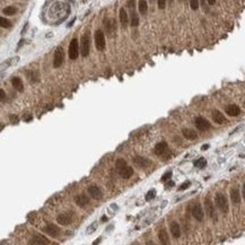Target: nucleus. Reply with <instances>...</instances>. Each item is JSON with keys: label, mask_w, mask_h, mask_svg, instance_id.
<instances>
[{"label": "nucleus", "mask_w": 245, "mask_h": 245, "mask_svg": "<svg viewBox=\"0 0 245 245\" xmlns=\"http://www.w3.org/2000/svg\"><path fill=\"white\" fill-rule=\"evenodd\" d=\"M104 26L105 31L109 36H112L113 33L115 32V19L113 18H105L104 19Z\"/></svg>", "instance_id": "obj_8"}, {"label": "nucleus", "mask_w": 245, "mask_h": 245, "mask_svg": "<svg viewBox=\"0 0 245 245\" xmlns=\"http://www.w3.org/2000/svg\"><path fill=\"white\" fill-rule=\"evenodd\" d=\"M191 185V182L190 181H186V182H184V183H182L181 185H180V188H179V191H184V190H186L189 186Z\"/></svg>", "instance_id": "obj_34"}, {"label": "nucleus", "mask_w": 245, "mask_h": 245, "mask_svg": "<svg viewBox=\"0 0 245 245\" xmlns=\"http://www.w3.org/2000/svg\"><path fill=\"white\" fill-rule=\"evenodd\" d=\"M0 94H1V101H2V99L5 98V91L1 89V91H0Z\"/></svg>", "instance_id": "obj_40"}, {"label": "nucleus", "mask_w": 245, "mask_h": 245, "mask_svg": "<svg viewBox=\"0 0 245 245\" xmlns=\"http://www.w3.org/2000/svg\"><path fill=\"white\" fill-rule=\"evenodd\" d=\"M75 202L77 203L79 207H85V206H87L88 203H89V198H88L86 194L81 193V194H78V196H76V198H75Z\"/></svg>", "instance_id": "obj_17"}, {"label": "nucleus", "mask_w": 245, "mask_h": 245, "mask_svg": "<svg viewBox=\"0 0 245 245\" xmlns=\"http://www.w3.org/2000/svg\"><path fill=\"white\" fill-rule=\"evenodd\" d=\"M0 23H1V27H4V28H9L11 26L10 21L6 19L5 17H1V18H0Z\"/></svg>", "instance_id": "obj_33"}, {"label": "nucleus", "mask_w": 245, "mask_h": 245, "mask_svg": "<svg viewBox=\"0 0 245 245\" xmlns=\"http://www.w3.org/2000/svg\"><path fill=\"white\" fill-rule=\"evenodd\" d=\"M120 21H121V23H122L123 26H126L128 23H129V17H128V14H126V11L123 9V8H121L120 9Z\"/></svg>", "instance_id": "obj_25"}, {"label": "nucleus", "mask_w": 245, "mask_h": 245, "mask_svg": "<svg viewBox=\"0 0 245 245\" xmlns=\"http://www.w3.org/2000/svg\"><path fill=\"white\" fill-rule=\"evenodd\" d=\"M208 148H209V145H203L202 147H201V149H202V150H206Z\"/></svg>", "instance_id": "obj_41"}, {"label": "nucleus", "mask_w": 245, "mask_h": 245, "mask_svg": "<svg viewBox=\"0 0 245 245\" xmlns=\"http://www.w3.org/2000/svg\"><path fill=\"white\" fill-rule=\"evenodd\" d=\"M133 161H134V164L140 168H147L149 167L151 165V161L149 159L145 157H141V156H136V157L133 158Z\"/></svg>", "instance_id": "obj_11"}, {"label": "nucleus", "mask_w": 245, "mask_h": 245, "mask_svg": "<svg viewBox=\"0 0 245 245\" xmlns=\"http://www.w3.org/2000/svg\"><path fill=\"white\" fill-rule=\"evenodd\" d=\"M192 216L194 217V219L198 221L203 220L204 214H203V209H202V207H201V204H199V203L194 204V207L192 208Z\"/></svg>", "instance_id": "obj_9"}, {"label": "nucleus", "mask_w": 245, "mask_h": 245, "mask_svg": "<svg viewBox=\"0 0 245 245\" xmlns=\"http://www.w3.org/2000/svg\"><path fill=\"white\" fill-rule=\"evenodd\" d=\"M171 176H172V171H168V172H166L163 176H161V182H165V181H167V180H169L171 179Z\"/></svg>", "instance_id": "obj_35"}, {"label": "nucleus", "mask_w": 245, "mask_h": 245, "mask_svg": "<svg viewBox=\"0 0 245 245\" xmlns=\"http://www.w3.org/2000/svg\"><path fill=\"white\" fill-rule=\"evenodd\" d=\"M190 6H191V8H192L193 10H196V9H198V7H199V1H196V0H191V1H190Z\"/></svg>", "instance_id": "obj_36"}, {"label": "nucleus", "mask_w": 245, "mask_h": 245, "mask_svg": "<svg viewBox=\"0 0 245 245\" xmlns=\"http://www.w3.org/2000/svg\"><path fill=\"white\" fill-rule=\"evenodd\" d=\"M172 186H174V182L173 181H168L166 183V188H172Z\"/></svg>", "instance_id": "obj_38"}, {"label": "nucleus", "mask_w": 245, "mask_h": 245, "mask_svg": "<svg viewBox=\"0 0 245 245\" xmlns=\"http://www.w3.org/2000/svg\"><path fill=\"white\" fill-rule=\"evenodd\" d=\"M169 229H171V234L173 235V237L179 238L181 236V228H180V225L176 223V221H173L169 226Z\"/></svg>", "instance_id": "obj_20"}, {"label": "nucleus", "mask_w": 245, "mask_h": 245, "mask_svg": "<svg viewBox=\"0 0 245 245\" xmlns=\"http://www.w3.org/2000/svg\"><path fill=\"white\" fill-rule=\"evenodd\" d=\"M106 220H107V217L103 216V217H102V221H106Z\"/></svg>", "instance_id": "obj_45"}, {"label": "nucleus", "mask_w": 245, "mask_h": 245, "mask_svg": "<svg viewBox=\"0 0 245 245\" xmlns=\"http://www.w3.org/2000/svg\"><path fill=\"white\" fill-rule=\"evenodd\" d=\"M231 199L234 204H238L241 202V193H239V190L237 188H234V189L231 190Z\"/></svg>", "instance_id": "obj_19"}, {"label": "nucleus", "mask_w": 245, "mask_h": 245, "mask_svg": "<svg viewBox=\"0 0 245 245\" xmlns=\"http://www.w3.org/2000/svg\"><path fill=\"white\" fill-rule=\"evenodd\" d=\"M95 46L98 51H104L105 50V36L102 29H97L95 32Z\"/></svg>", "instance_id": "obj_3"}, {"label": "nucleus", "mask_w": 245, "mask_h": 245, "mask_svg": "<svg viewBox=\"0 0 245 245\" xmlns=\"http://www.w3.org/2000/svg\"><path fill=\"white\" fill-rule=\"evenodd\" d=\"M146 245H156L153 241H148L147 243H146Z\"/></svg>", "instance_id": "obj_42"}, {"label": "nucleus", "mask_w": 245, "mask_h": 245, "mask_svg": "<svg viewBox=\"0 0 245 245\" xmlns=\"http://www.w3.org/2000/svg\"><path fill=\"white\" fill-rule=\"evenodd\" d=\"M193 164H194V166H196V167H198V168H203L207 165V161L204 159V158L201 157V158H199V159L194 161V163H193Z\"/></svg>", "instance_id": "obj_29"}, {"label": "nucleus", "mask_w": 245, "mask_h": 245, "mask_svg": "<svg viewBox=\"0 0 245 245\" xmlns=\"http://www.w3.org/2000/svg\"><path fill=\"white\" fill-rule=\"evenodd\" d=\"M182 133L183 136H184V138H186V139L189 140H196L198 138V133L192 129H183Z\"/></svg>", "instance_id": "obj_21"}, {"label": "nucleus", "mask_w": 245, "mask_h": 245, "mask_svg": "<svg viewBox=\"0 0 245 245\" xmlns=\"http://www.w3.org/2000/svg\"><path fill=\"white\" fill-rule=\"evenodd\" d=\"M243 198H244V200H245V183L243 184Z\"/></svg>", "instance_id": "obj_43"}, {"label": "nucleus", "mask_w": 245, "mask_h": 245, "mask_svg": "<svg viewBox=\"0 0 245 245\" xmlns=\"http://www.w3.org/2000/svg\"><path fill=\"white\" fill-rule=\"evenodd\" d=\"M148 10V5H147V1H145V0H141L139 1V11L141 15H145L147 13Z\"/></svg>", "instance_id": "obj_27"}, {"label": "nucleus", "mask_w": 245, "mask_h": 245, "mask_svg": "<svg viewBox=\"0 0 245 245\" xmlns=\"http://www.w3.org/2000/svg\"><path fill=\"white\" fill-rule=\"evenodd\" d=\"M212 119H214V121L217 123V124H223V123L226 122L225 115L220 112V111H218V110H214V111H212Z\"/></svg>", "instance_id": "obj_18"}, {"label": "nucleus", "mask_w": 245, "mask_h": 245, "mask_svg": "<svg viewBox=\"0 0 245 245\" xmlns=\"http://www.w3.org/2000/svg\"><path fill=\"white\" fill-rule=\"evenodd\" d=\"M79 54V45H78V40L72 39L69 44V58L70 60H76Z\"/></svg>", "instance_id": "obj_4"}, {"label": "nucleus", "mask_w": 245, "mask_h": 245, "mask_svg": "<svg viewBox=\"0 0 245 245\" xmlns=\"http://www.w3.org/2000/svg\"><path fill=\"white\" fill-rule=\"evenodd\" d=\"M225 112L227 113L229 116H238L239 114H241V109H239V106H238V105L229 104V105H227V106H226Z\"/></svg>", "instance_id": "obj_15"}, {"label": "nucleus", "mask_w": 245, "mask_h": 245, "mask_svg": "<svg viewBox=\"0 0 245 245\" xmlns=\"http://www.w3.org/2000/svg\"><path fill=\"white\" fill-rule=\"evenodd\" d=\"M138 25H139V16L137 15V13L133 11L132 14H131V26L137 27Z\"/></svg>", "instance_id": "obj_28"}, {"label": "nucleus", "mask_w": 245, "mask_h": 245, "mask_svg": "<svg viewBox=\"0 0 245 245\" xmlns=\"http://www.w3.org/2000/svg\"><path fill=\"white\" fill-rule=\"evenodd\" d=\"M43 231H45L46 234L50 235V236H51V237H53V238H56L60 235V233H61L60 228L58 227L56 225H54V224H48L45 227H44V229H43Z\"/></svg>", "instance_id": "obj_7"}, {"label": "nucleus", "mask_w": 245, "mask_h": 245, "mask_svg": "<svg viewBox=\"0 0 245 245\" xmlns=\"http://www.w3.org/2000/svg\"><path fill=\"white\" fill-rule=\"evenodd\" d=\"M196 129L200 130V131H207V130L210 129L211 124L207 119H204L202 116H198L196 119Z\"/></svg>", "instance_id": "obj_6"}, {"label": "nucleus", "mask_w": 245, "mask_h": 245, "mask_svg": "<svg viewBox=\"0 0 245 245\" xmlns=\"http://www.w3.org/2000/svg\"><path fill=\"white\" fill-rule=\"evenodd\" d=\"M63 60H64V52H63L62 48H58L54 52V56H53V67L60 68L63 63Z\"/></svg>", "instance_id": "obj_5"}, {"label": "nucleus", "mask_w": 245, "mask_h": 245, "mask_svg": "<svg viewBox=\"0 0 245 245\" xmlns=\"http://www.w3.org/2000/svg\"><path fill=\"white\" fill-rule=\"evenodd\" d=\"M50 242L49 239L45 237V236H43V235H34L31 239V244L32 245H48Z\"/></svg>", "instance_id": "obj_13"}, {"label": "nucleus", "mask_w": 245, "mask_h": 245, "mask_svg": "<svg viewBox=\"0 0 245 245\" xmlns=\"http://www.w3.org/2000/svg\"><path fill=\"white\" fill-rule=\"evenodd\" d=\"M101 241H102V238H101V237H98L97 239H96V241H95L94 243H93V245H98V244H99V242H101Z\"/></svg>", "instance_id": "obj_39"}, {"label": "nucleus", "mask_w": 245, "mask_h": 245, "mask_svg": "<svg viewBox=\"0 0 245 245\" xmlns=\"http://www.w3.org/2000/svg\"><path fill=\"white\" fill-rule=\"evenodd\" d=\"M2 13H4L5 15H8V16H13V15H15V13H16V8L13 7V6H8V7H6L2 10Z\"/></svg>", "instance_id": "obj_30"}, {"label": "nucleus", "mask_w": 245, "mask_h": 245, "mask_svg": "<svg viewBox=\"0 0 245 245\" xmlns=\"http://www.w3.org/2000/svg\"><path fill=\"white\" fill-rule=\"evenodd\" d=\"M244 107H245V102H244Z\"/></svg>", "instance_id": "obj_46"}, {"label": "nucleus", "mask_w": 245, "mask_h": 245, "mask_svg": "<svg viewBox=\"0 0 245 245\" xmlns=\"http://www.w3.org/2000/svg\"><path fill=\"white\" fill-rule=\"evenodd\" d=\"M158 5V8H161V9H164L165 6H166V1H164V0H159L157 2Z\"/></svg>", "instance_id": "obj_37"}, {"label": "nucleus", "mask_w": 245, "mask_h": 245, "mask_svg": "<svg viewBox=\"0 0 245 245\" xmlns=\"http://www.w3.org/2000/svg\"><path fill=\"white\" fill-rule=\"evenodd\" d=\"M167 149H168L167 142H165V141L158 142V144L155 146V154L157 155V156H163V155L167 151Z\"/></svg>", "instance_id": "obj_16"}, {"label": "nucleus", "mask_w": 245, "mask_h": 245, "mask_svg": "<svg viewBox=\"0 0 245 245\" xmlns=\"http://www.w3.org/2000/svg\"><path fill=\"white\" fill-rule=\"evenodd\" d=\"M126 166H128V165H126V161H124V159H122V158L118 159L115 163V167H116V171L118 172H121L123 168H126Z\"/></svg>", "instance_id": "obj_26"}, {"label": "nucleus", "mask_w": 245, "mask_h": 245, "mask_svg": "<svg viewBox=\"0 0 245 245\" xmlns=\"http://www.w3.org/2000/svg\"><path fill=\"white\" fill-rule=\"evenodd\" d=\"M80 53L83 56H87L89 53V33L85 32L80 39Z\"/></svg>", "instance_id": "obj_2"}, {"label": "nucleus", "mask_w": 245, "mask_h": 245, "mask_svg": "<svg viewBox=\"0 0 245 245\" xmlns=\"http://www.w3.org/2000/svg\"><path fill=\"white\" fill-rule=\"evenodd\" d=\"M215 203H216L217 208L220 210L221 212H224V214L228 212V201L224 193H217V194H216Z\"/></svg>", "instance_id": "obj_1"}, {"label": "nucleus", "mask_w": 245, "mask_h": 245, "mask_svg": "<svg viewBox=\"0 0 245 245\" xmlns=\"http://www.w3.org/2000/svg\"><path fill=\"white\" fill-rule=\"evenodd\" d=\"M11 85L13 87L18 91H24V86H23V81L19 77H14L11 79Z\"/></svg>", "instance_id": "obj_23"}, {"label": "nucleus", "mask_w": 245, "mask_h": 245, "mask_svg": "<svg viewBox=\"0 0 245 245\" xmlns=\"http://www.w3.org/2000/svg\"><path fill=\"white\" fill-rule=\"evenodd\" d=\"M156 196V190L151 189L150 191H148L147 194H146V201H151L153 199H155Z\"/></svg>", "instance_id": "obj_32"}, {"label": "nucleus", "mask_w": 245, "mask_h": 245, "mask_svg": "<svg viewBox=\"0 0 245 245\" xmlns=\"http://www.w3.org/2000/svg\"><path fill=\"white\" fill-rule=\"evenodd\" d=\"M56 221H58V224L63 225V226H67V225L71 224V221H72V216H71L69 212L60 214L59 216L56 217Z\"/></svg>", "instance_id": "obj_10"}, {"label": "nucleus", "mask_w": 245, "mask_h": 245, "mask_svg": "<svg viewBox=\"0 0 245 245\" xmlns=\"http://www.w3.org/2000/svg\"><path fill=\"white\" fill-rule=\"evenodd\" d=\"M96 229H97V223L94 221V223H91V224L86 228V233H87V234H93Z\"/></svg>", "instance_id": "obj_31"}, {"label": "nucleus", "mask_w": 245, "mask_h": 245, "mask_svg": "<svg viewBox=\"0 0 245 245\" xmlns=\"http://www.w3.org/2000/svg\"><path fill=\"white\" fill-rule=\"evenodd\" d=\"M208 4H209V5H214V4H216V1H212V0H210V1H208Z\"/></svg>", "instance_id": "obj_44"}, {"label": "nucleus", "mask_w": 245, "mask_h": 245, "mask_svg": "<svg viewBox=\"0 0 245 245\" xmlns=\"http://www.w3.org/2000/svg\"><path fill=\"white\" fill-rule=\"evenodd\" d=\"M88 193H89V196H91L93 199H96V200L102 199V196H103L102 190L96 185L89 186V188H88Z\"/></svg>", "instance_id": "obj_14"}, {"label": "nucleus", "mask_w": 245, "mask_h": 245, "mask_svg": "<svg viewBox=\"0 0 245 245\" xmlns=\"http://www.w3.org/2000/svg\"><path fill=\"white\" fill-rule=\"evenodd\" d=\"M204 208H206V211L208 216L210 218H212V219H216V211H215V207H214V203L210 199H206L204 201Z\"/></svg>", "instance_id": "obj_12"}, {"label": "nucleus", "mask_w": 245, "mask_h": 245, "mask_svg": "<svg viewBox=\"0 0 245 245\" xmlns=\"http://www.w3.org/2000/svg\"><path fill=\"white\" fill-rule=\"evenodd\" d=\"M119 174H120V176H121V177H123V179H130V177L132 176V174H133V169H132V167L126 166V167L123 168L121 172H119Z\"/></svg>", "instance_id": "obj_24"}, {"label": "nucleus", "mask_w": 245, "mask_h": 245, "mask_svg": "<svg viewBox=\"0 0 245 245\" xmlns=\"http://www.w3.org/2000/svg\"><path fill=\"white\" fill-rule=\"evenodd\" d=\"M158 238H159V242L163 245H168V243H169V237H168L167 231L165 229H161L158 231Z\"/></svg>", "instance_id": "obj_22"}]
</instances>
